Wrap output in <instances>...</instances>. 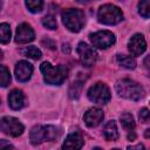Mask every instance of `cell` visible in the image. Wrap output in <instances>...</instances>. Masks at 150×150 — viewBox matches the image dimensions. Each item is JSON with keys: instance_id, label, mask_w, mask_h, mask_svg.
<instances>
[{"instance_id": "cell-6", "label": "cell", "mask_w": 150, "mask_h": 150, "mask_svg": "<svg viewBox=\"0 0 150 150\" xmlns=\"http://www.w3.org/2000/svg\"><path fill=\"white\" fill-rule=\"evenodd\" d=\"M87 95L91 102L97 104H105L110 101V97H111L108 86L102 82H97L94 86H91L88 89Z\"/></svg>"}, {"instance_id": "cell-23", "label": "cell", "mask_w": 150, "mask_h": 150, "mask_svg": "<svg viewBox=\"0 0 150 150\" xmlns=\"http://www.w3.org/2000/svg\"><path fill=\"white\" fill-rule=\"evenodd\" d=\"M11 82V74L9 70L5 66H0V83L1 87H7Z\"/></svg>"}, {"instance_id": "cell-11", "label": "cell", "mask_w": 150, "mask_h": 150, "mask_svg": "<svg viewBox=\"0 0 150 150\" xmlns=\"http://www.w3.org/2000/svg\"><path fill=\"white\" fill-rule=\"evenodd\" d=\"M128 48L129 52L134 55V56H138L141 54H143L146 49V42L145 39L142 34H135L128 42Z\"/></svg>"}, {"instance_id": "cell-5", "label": "cell", "mask_w": 150, "mask_h": 150, "mask_svg": "<svg viewBox=\"0 0 150 150\" xmlns=\"http://www.w3.org/2000/svg\"><path fill=\"white\" fill-rule=\"evenodd\" d=\"M97 19L98 22L103 25H116L123 20V13L117 6L107 4L100 7L97 12Z\"/></svg>"}, {"instance_id": "cell-15", "label": "cell", "mask_w": 150, "mask_h": 150, "mask_svg": "<svg viewBox=\"0 0 150 150\" xmlns=\"http://www.w3.org/2000/svg\"><path fill=\"white\" fill-rule=\"evenodd\" d=\"M83 146V137L80 131L70 132L62 144L63 149H81Z\"/></svg>"}, {"instance_id": "cell-2", "label": "cell", "mask_w": 150, "mask_h": 150, "mask_svg": "<svg viewBox=\"0 0 150 150\" xmlns=\"http://www.w3.org/2000/svg\"><path fill=\"white\" fill-rule=\"evenodd\" d=\"M41 73L43 74V80L48 84H61L68 75V69L63 64L52 66L49 62H42L40 66Z\"/></svg>"}, {"instance_id": "cell-12", "label": "cell", "mask_w": 150, "mask_h": 150, "mask_svg": "<svg viewBox=\"0 0 150 150\" xmlns=\"http://www.w3.org/2000/svg\"><path fill=\"white\" fill-rule=\"evenodd\" d=\"M104 115H103V111L100 109V108H96V107H93L90 109H88L86 112H84V116H83V120L86 122V124L90 128H94V127H97L102 120H103Z\"/></svg>"}, {"instance_id": "cell-17", "label": "cell", "mask_w": 150, "mask_h": 150, "mask_svg": "<svg viewBox=\"0 0 150 150\" xmlns=\"http://www.w3.org/2000/svg\"><path fill=\"white\" fill-rule=\"evenodd\" d=\"M103 136L105 138V141L111 142V141H116L118 138V130H117V124L114 120L108 121L103 128Z\"/></svg>"}, {"instance_id": "cell-22", "label": "cell", "mask_w": 150, "mask_h": 150, "mask_svg": "<svg viewBox=\"0 0 150 150\" xmlns=\"http://www.w3.org/2000/svg\"><path fill=\"white\" fill-rule=\"evenodd\" d=\"M138 13L143 18H150V0H139Z\"/></svg>"}, {"instance_id": "cell-18", "label": "cell", "mask_w": 150, "mask_h": 150, "mask_svg": "<svg viewBox=\"0 0 150 150\" xmlns=\"http://www.w3.org/2000/svg\"><path fill=\"white\" fill-rule=\"evenodd\" d=\"M116 60H117V63H118L120 66H122L123 68L134 69V68L136 67V61H135V59L131 57V56L118 54V55L116 56Z\"/></svg>"}, {"instance_id": "cell-13", "label": "cell", "mask_w": 150, "mask_h": 150, "mask_svg": "<svg viewBox=\"0 0 150 150\" xmlns=\"http://www.w3.org/2000/svg\"><path fill=\"white\" fill-rule=\"evenodd\" d=\"M33 74V66L27 61H19L15 66V77L20 82H26Z\"/></svg>"}, {"instance_id": "cell-26", "label": "cell", "mask_w": 150, "mask_h": 150, "mask_svg": "<svg viewBox=\"0 0 150 150\" xmlns=\"http://www.w3.org/2000/svg\"><path fill=\"white\" fill-rule=\"evenodd\" d=\"M138 117H139V121H141L142 123H148V122L150 121V110L146 109V108H142V109L139 110Z\"/></svg>"}, {"instance_id": "cell-29", "label": "cell", "mask_w": 150, "mask_h": 150, "mask_svg": "<svg viewBox=\"0 0 150 150\" xmlns=\"http://www.w3.org/2000/svg\"><path fill=\"white\" fill-rule=\"evenodd\" d=\"M144 66L145 68H148L150 70V55H148L145 59H144Z\"/></svg>"}, {"instance_id": "cell-1", "label": "cell", "mask_w": 150, "mask_h": 150, "mask_svg": "<svg viewBox=\"0 0 150 150\" xmlns=\"http://www.w3.org/2000/svg\"><path fill=\"white\" fill-rule=\"evenodd\" d=\"M115 89L118 96L127 98V100H131V101H139L145 95L142 86L130 79L118 80L115 84Z\"/></svg>"}, {"instance_id": "cell-4", "label": "cell", "mask_w": 150, "mask_h": 150, "mask_svg": "<svg viewBox=\"0 0 150 150\" xmlns=\"http://www.w3.org/2000/svg\"><path fill=\"white\" fill-rule=\"evenodd\" d=\"M57 135H59V131L53 125H35L30 130L29 139H30L32 144L38 145L45 141L52 142V141L56 139Z\"/></svg>"}, {"instance_id": "cell-9", "label": "cell", "mask_w": 150, "mask_h": 150, "mask_svg": "<svg viewBox=\"0 0 150 150\" xmlns=\"http://www.w3.org/2000/svg\"><path fill=\"white\" fill-rule=\"evenodd\" d=\"M77 54L80 56V61L84 67H91L96 62V52L86 42H80L77 45Z\"/></svg>"}, {"instance_id": "cell-21", "label": "cell", "mask_w": 150, "mask_h": 150, "mask_svg": "<svg viewBox=\"0 0 150 150\" xmlns=\"http://www.w3.org/2000/svg\"><path fill=\"white\" fill-rule=\"evenodd\" d=\"M11 40V28L8 23L0 25V41L1 43H7Z\"/></svg>"}, {"instance_id": "cell-34", "label": "cell", "mask_w": 150, "mask_h": 150, "mask_svg": "<svg viewBox=\"0 0 150 150\" xmlns=\"http://www.w3.org/2000/svg\"><path fill=\"white\" fill-rule=\"evenodd\" d=\"M149 77H150V73H149Z\"/></svg>"}, {"instance_id": "cell-24", "label": "cell", "mask_w": 150, "mask_h": 150, "mask_svg": "<svg viewBox=\"0 0 150 150\" xmlns=\"http://www.w3.org/2000/svg\"><path fill=\"white\" fill-rule=\"evenodd\" d=\"M81 89H82V82L80 81H75L69 89V96L71 98H77L81 94Z\"/></svg>"}, {"instance_id": "cell-30", "label": "cell", "mask_w": 150, "mask_h": 150, "mask_svg": "<svg viewBox=\"0 0 150 150\" xmlns=\"http://www.w3.org/2000/svg\"><path fill=\"white\" fill-rule=\"evenodd\" d=\"M62 47H63L62 49H63L64 53H69V52H70V48H69V45H68V43H67V45H63Z\"/></svg>"}, {"instance_id": "cell-7", "label": "cell", "mask_w": 150, "mask_h": 150, "mask_svg": "<svg viewBox=\"0 0 150 150\" xmlns=\"http://www.w3.org/2000/svg\"><path fill=\"white\" fill-rule=\"evenodd\" d=\"M0 129L4 134L18 137L23 132V124L15 117L12 116H4L0 121Z\"/></svg>"}, {"instance_id": "cell-28", "label": "cell", "mask_w": 150, "mask_h": 150, "mask_svg": "<svg viewBox=\"0 0 150 150\" xmlns=\"http://www.w3.org/2000/svg\"><path fill=\"white\" fill-rule=\"evenodd\" d=\"M5 146H8V148H13V145H11L9 143H6V142H5V139H1V141H0V148H1V149H4Z\"/></svg>"}, {"instance_id": "cell-14", "label": "cell", "mask_w": 150, "mask_h": 150, "mask_svg": "<svg viewBox=\"0 0 150 150\" xmlns=\"http://www.w3.org/2000/svg\"><path fill=\"white\" fill-rule=\"evenodd\" d=\"M8 104L13 110H19L25 107L26 97L23 93L19 89H13L8 95Z\"/></svg>"}, {"instance_id": "cell-3", "label": "cell", "mask_w": 150, "mask_h": 150, "mask_svg": "<svg viewBox=\"0 0 150 150\" xmlns=\"http://www.w3.org/2000/svg\"><path fill=\"white\" fill-rule=\"evenodd\" d=\"M61 18L66 28H68L70 32L74 33L80 32L86 23L84 13L81 9H75V8L64 9L61 14Z\"/></svg>"}, {"instance_id": "cell-25", "label": "cell", "mask_w": 150, "mask_h": 150, "mask_svg": "<svg viewBox=\"0 0 150 150\" xmlns=\"http://www.w3.org/2000/svg\"><path fill=\"white\" fill-rule=\"evenodd\" d=\"M42 25H43L46 28H48V29H56V27H57V22H56L55 18L52 16V15L45 16V18L42 19Z\"/></svg>"}, {"instance_id": "cell-31", "label": "cell", "mask_w": 150, "mask_h": 150, "mask_svg": "<svg viewBox=\"0 0 150 150\" xmlns=\"http://www.w3.org/2000/svg\"><path fill=\"white\" fill-rule=\"evenodd\" d=\"M144 146L142 144H138V145H135V146H128V149H143Z\"/></svg>"}, {"instance_id": "cell-16", "label": "cell", "mask_w": 150, "mask_h": 150, "mask_svg": "<svg viewBox=\"0 0 150 150\" xmlns=\"http://www.w3.org/2000/svg\"><path fill=\"white\" fill-rule=\"evenodd\" d=\"M121 123L123 125V128L127 130L128 132V139L129 141H134L136 138V134H135V120L132 117V115H130L129 112H124L121 115Z\"/></svg>"}, {"instance_id": "cell-27", "label": "cell", "mask_w": 150, "mask_h": 150, "mask_svg": "<svg viewBox=\"0 0 150 150\" xmlns=\"http://www.w3.org/2000/svg\"><path fill=\"white\" fill-rule=\"evenodd\" d=\"M42 45H45L46 47H48V48H50V49H55V43H54V41L49 40L48 38H45V39L42 40Z\"/></svg>"}, {"instance_id": "cell-10", "label": "cell", "mask_w": 150, "mask_h": 150, "mask_svg": "<svg viewBox=\"0 0 150 150\" xmlns=\"http://www.w3.org/2000/svg\"><path fill=\"white\" fill-rule=\"evenodd\" d=\"M35 38L34 30L33 28L28 25V23H21L16 28V33H15V42L16 43H28L32 42Z\"/></svg>"}, {"instance_id": "cell-19", "label": "cell", "mask_w": 150, "mask_h": 150, "mask_svg": "<svg viewBox=\"0 0 150 150\" xmlns=\"http://www.w3.org/2000/svg\"><path fill=\"white\" fill-rule=\"evenodd\" d=\"M22 54L28 57V59H33V60H39L41 56H42V53L39 48H36L35 46H29V47H26L23 50H22Z\"/></svg>"}, {"instance_id": "cell-32", "label": "cell", "mask_w": 150, "mask_h": 150, "mask_svg": "<svg viewBox=\"0 0 150 150\" xmlns=\"http://www.w3.org/2000/svg\"><path fill=\"white\" fill-rule=\"evenodd\" d=\"M144 136H145L146 138H150V128L145 130V132H144Z\"/></svg>"}, {"instance_id": "cell-33", "label": "cell", "mask_w": 150, "mask_h": 150, "mask_svg": "<svg viewBox=\"0 0 150 150\" xmlns=\"http://www.w3.org/2000/svg\"><path fill=\"white\" fill-rule=\"evenodd\" d=\"M77 2H80V4H88V2H90L91 0H76Z\"/></svg>"}, {"instance_id": "cell-8", "label": "cell", "mask_w": 150, "mask_h": 150, "mask_svg": "<svg viewBox=\"0 0 150 150\" xmlns=\"http://www.w3.org/2000/svg\"><path fill=\"white\" fill-rule=\"evenodd\" d=\"M89 38H90L93 46L96 48H100V49H104V48L112 46L116 40L115 35L109 30H100V32L93 33V34H90Z\"/></svg>"}, {"instance_id": "cell-20", "label": "cell", "mask_w": 150, "mask_h": 150, "mask_svg": "<svg viewBox=\"0 0 150 150\" xmlns=\"http://www.w3.org/2000/svg\"><path fill=\"white\" fill-rule=\"evenodd\" d=\"M26 7L32 13H39L42 11L43 7V0H25Z\"/></svg>"}]
</instances>
